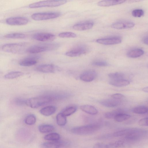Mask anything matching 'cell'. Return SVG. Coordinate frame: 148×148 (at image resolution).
I'll return each mask as SVG.
<instances>
[{
  "label": "cell",
  "instance_id": "obj_13",
  "mask_svg": "<svg viewBox=\"0 0 148 148\" xmlns=\"http://www.w3.org/2000/svg\"><path fill=\"white\" fill-rule=\"evenodd\" d=\"M94 23L91 21L81 22L74 24L73 27V29L78 31H84L92 28Z\"/></svg>",
  "mask_w": 148,
  "mask_h": 148
},
{
  "label": "cell",
  "instance_id": "obj_34",
  "mask_svg": "<svg viewBox=\"0 0 148 148\" xmlns=\"http://www.w3.org/2000/svg\"><path fill=\"white\" fill-rule=\"evenodd\" d=\"M36 121V118L35 116L33 114H30L26 117L25 122L27 125H31L35 124Z\"/></svg>",
  "mask_w": 148,
  "mask_h": 148
},
{
  "label": "cell",
  "instance_id": "obj_20",
  "mask_svg": "<svg viewBox=\"0 0 148 148\" xmlns=\"http://www.w3.org/2000/svg\"><path fill=\"white\" fill-rule=\"evenodd\" d=\"M80 109L83 112L91 115L97 114L98 112L94 106L90 105H85L80 107Z\"/></svg>",
  "mask_w": 148,
  "mask_h": 148
},
{
  "label": "cell",
  "instance_id": "obj_22",
  "mask_svg": "<svg viewBox=\"0 0 148 148\" xmlns=\"http://www.w3.org/2000/svg\"><path fill=\"white\" fill-rule=\"evenodd\" d=\"M56 110V107L53 106H49L44 107L40 111V113L45 116H49L54 114Z\"/></svg>",
  "mask_w": 148,
  "mask_h": 148
},
{
  "label": "cell",
  "instance_id": "obj_38",
  "mask_svg": "<svg viewBox=\"0 0 148 148\" xmlns=\"http://www.w3.org/2000/svg\"><path fill=\"white\" fill-rule=\"evenodd\" d=\"M26 100L21 97L15 98L14 101V103L17 106H21L26 105Z\"/></svg>",
  "mask_w": 148,
  "mask_h": 148
},
{
  "label": "cell",
  "instance_id": "obj_40",
  "mask_svg": "<svg viewBox=\"0 0 148 148\" xmlns=\"http://www.w3.org/2000/svg\"><path fill=\"white\" fill-rule=\"evenodd\" d=\"M138 123L140 126L147 127L148 126V118L142 119L138 121Z\"/></svg>",
  "mask_w": 148,
  "mask_h": 148
},
{
  "label": "cell",
  "instance_id": "obj_36",
  "mask_svg": "<svg viewBox=\"0 0 148 148\" xmlns=\"http://www.w3.org/2000/svg\"><path fill=\"white\" fill-rule=\"evenodd\" d=\"M58 36L62 38H74L77 36V35L72 32H66L60 33Z\"/></svg>",
  "mask_w": 148,
  "mask_h": 148
},
{
  "label": "cell",
  "instance_id": "obj_23",
  "mask_svg": "<svg viewBox=\"0 0 148 148\" xmlns=\"http://www.w3.org/2000/svg\"><path fill=\"white\" fill-rule=\"evenodd\" d=\"M144 53V51L140 48H136L129 51L127 53V56L131 58L139 57Z\"/></svg>",
  "mask_w": 148,
  "mask_h": 148
},
{
  "label": "cell",
  "instance_id": "obj_27",
  "mask_svg": "<svg viewBox=\"0 0 148 148\" xmlns=\"http://www.w3.org/2000/svg\"><path fill=\"white\" fill-rule=\"evenodd\" d=\"M56 120L58 125L60 126L64 125L67 122L66 116L63 115L62 113H59L57 115Z\"/></svg>",
  "mask_w": 148,
  "mask_h": 148
},
{
  "label": "cell",
  "instance_id": "obj_32",
  "mask_svg": "<svg viewBox=\"0 0 148 148\" xmlns=\"http://www.w3.org/2000/svg\"><path fill=\"white\" fill-rule=\"evenodd\" d=\"M77 108L75 106H71L66 108L62 112L65 116H68L74 113L77 110Z\"/></svg>",
  "mask_w": 148,
  "mask_h": 148
},
{
  "label": "cell",
  "instance_id": "obj_25",
  "mask_svg": "<svg viewBox=\"0 0 148 148\" xmlns=\"http://www.w3.org/2000/svg\"><path fill=\"white\" fill-rule=\"evenodd\" d=\"M108 148H119L126 145L125 142L122 139L107 144Z\"/></svg>",
  "mask_w": 148,
  "mask_h": 148
},
{
  "label": "cell",
  "instance_id": "obj_21",
  "mask_svg": "<svg viewBox=\"0 0 148 148\" xmlns=\"http://www.w3.org/2000/svg\"><path fill=\"white\" fill-rule=\"evenodd\" d=\"M109 84L114 86L120 87L127 86L130 84L129 81L124 79L116 80H110Z\"/></svg>",
  "mask_w": 148,
  "mask_h": 148
},
{
  "label": "cell",
  "instance_id": "obj_11",
  "mask_svg": "<svg viewBox=\"0 0 148 148\" xmlns=\"http://www.w3.org/2000/svg\"><path fill=\"white\" fill-rule=\"evenodd\" d=\"M97 43L105 45H111L118 44L122 41L121 39L118 36L98 39L96 40Z\"/></svg>",
  "mask_w": 148,
  "mask_h": 148
},
{
  "label": "cell",
  "instance_id": "obj_5",
  "mask_svg": "<svg viewBox=\"0 0 148 148\" xmlns=\"http://www.w3.org/2000/svg\"><path fill=\"white\" fill-rule=\"evenodd\" d=\"M25 43H9L3 46L2 50L4 51L12 53L19 54L27 51Z\"/></svg>",
  "mask_w": 148,
  "mask_h": 148
},
{
  "label": "cell",
  "instance_id": "obj_35",
  "mask_svg": "<svg viewBox=\"0 0 148 148\" xmlns=\"http://www.w3.org/2000/svg\"><path fill=\"white\" fill-rule=\"evenodd\" d=\"M124 75L121 73L115 72L110 73L108 74V77L110 80H116L124 79Z\"/></svg>",
  "mask_w": 148,
  "mask_h": 148
},
{
  "label": "cell",
  "instance_id": "obj_29",
  "mask_svg": "<svg viewBox=\"0 0 148 148\" xmlns=\"http://www.w3.org/2000/svg\"><path fill=\"white\" fill-rule=\"evenodd\" d=\"M123 111L121 109H117L106 113L104 115L105 117L108 119H114L117 114L123 113Z\"/></svg>",
  "mask_w": 148,
  "mask_h": 148
},
{
  "label": "cell",
  "instance_id": "obj_1",
  "mask_svg": "<svg viewBox=\"0 0 148 148\" xmlns=\"http://www.w3.org/2000/svg\"><path fill=\"white\" fill-rule=\"evenodd\" d=\"M147 131L144 129L138 128H127L126 134L122 139L126 144L134 143L139 141L145 136Z\"/></svg>",
  "mask_w": 148,
  "mask_h": 148
},
{
  "label": "cell",
  "instance_id": "obj_37",
  "mask_svg": "<svg viewBox=\"0 0 148 148\" xmlns=\"http://www.w3.org/2000/svg\"><path fill=\"white\" fill-rule=\"evenodd\" d=\"M132 16L135 17H140L144 14L143 10L140 9H137L133 10L132 12Z\"/></svg>",
  "mask_w": 148,
  "mask_h": 148
},
{
  "label": "cell",
  "instance_id": "obj_31",
  "mask_svg": "<svg viewBox=\"0 0 148 148\" xmlns=\"http://www.w3.org/2000/svg\"><path fill=\"white\" fill-rule=\"evenodd\" d=\"M148 109L145 106H140L134 108L132 110L133 112L137 114H143L148 112Z\"/></svg>",
  "mask_w": 148,
  "mask_h": 148
},
{
  "label": "cell",
  "instance_id": "obj_4",
  "mask_svg": "<svg viewBox=\"0 0 148 148\" xmlns=\"http://www.w3.org/2000/svg\"><path fill=\"white\" fill-rule=\"evenodd\" d=\"M53 98L49 96H40L26 100V105L32 108H36L50 102Z\"/></svg>",
  "mask_w": 148,
  "mask_h": 148
},
{
  "label": "cell",
  "instance_id": "obj_43",
  "mask_svg": "<svg viewBox=\"0 0 148 148\" xmlns=\"http://www.w3.org/2000/svg\"><path fill=\"white\" fill-rule=\"evenodd\" d=\"M143 42L146 45L148 44V37L147 36H146L144 37L142 40Z\"/></svg>",
  "mask_w": 148,
  "mask_h": 148
},
{
  "label": "cell",
  "instance_id": "obj_24",
  "mask_svg": "<svg viewBox=\"0 0 148 148\" xmlns=\"http://www.w3.org/2000/svg\"><path fill=\"white\" fill-rule=\"evenodd\" d=\"M39 131L42 133H47L53 131L55 130L54 127L49 124H42L40 125L38 127Z\"/></svg>",
  "mask_w": 148,
  "mask_h": 148
},
{
  "label": "cell",
  "instance_id": "obj_41",
  "mask_svg": "<svg viewBox=\"0 0 148 148\" xmlns=\"http://www.w3.org/2000/svg\"><path fill=\"white\" fill-rule=\"evenodd\" d=\"M93 148H108V147L107 144L99 142L95 144Z\"/></svg>",
  "mask_w": 148,
  "mask_h": 148
},
{
  "label": "cell",
  "instance_id": "obj_30",
  "mask_svg": "<svg viewBox=\"0 0 148 148\" xmlns=\"http://www.w3.org/2000/svg\"><path fill=\"white\" fill-rule=\"evenodd\" d=\"M60 135L56 133H51L45 135L44 138L45 140L51 141H56L59 140Z\"/></svg>",
  "mask_w": 148,
  "mask_h": 148
},
{
  "label": "cell",
  "instance_id": "obj_42",
  "mask_svg": "<svg viewBox=\"0 0 148 148\" xmlns=\"http://www.w3.org/2000/svg\"><path fill=\"white\" fill-rule=\"evenodd\" d=\"M111 97L113 99L120 100V99L124 97V95L121 94L116 93L112 95Z\"/></svg>",
  "mask_w": 148,
  "mask_h": 148
},
{
  "label": "cell",
  "instance_id": "obj_44",
  "mask_svg": "<svg viewBox=\"0 0 148 148\" xmlns=\"http://www.w3.org/2000/svg\"><path fill=\"white\" fill-rule=\"evenodd\" d=\"M143 90L146 92H148V87H145L143 88L142 89Z\"/></svg>",
  "mask_w": 148,
  "mask_h": 148
},
{
  "label": "cell",
  "instance_id": "obj_16",
  "mask_svg": "<svg viewBox=\"0 0 148 148\" xmlns=\"http://www.w3.org/2000/svg\"><path fill=\"white\" fill-rule=\"evenodd\" d=\"M56 67L52 64H45L39 65L36 68V70L43 73H53L56 71Z\"/></svg>",
  "mask_w": 148,
  "mask_h": 148
},
{
  "label": "cell",
  "instance_id": "obj_15",
  "mask_svg": "<svg viewBox=\"0 0 148 148\" xmlns=\"http://www.w3.org/2000/svg\"><path fill=\"white\" fill-rule=\"evenodd\" d=\"M39 57L37 56H31L25 58L20 61V65L24 66H29L36 64Z\"/></svg>",
  "mask_w": 148,
  "mask_h": 148
},
{
  "label": "cell",
  "instance_id": "obj_19",
  "mask_svg": "<svg viewBox=\"0 0 148 148\" xmlns=\"http://www.w3.org/2000/svg\"><path fill=\"white\" fill-rule=\"evenodd\" d=\"M125 1V0H102L99 1L97 5L100 6H110L121 4Z\"/></svg>",
  "mask_w": 148,
  "mask_h": 148
},
{
  "label": "cell",
  "instance_id": "obj_8",
  "mask_svg": "<svg viewBox=\"0 0 148 148\" xmlns=\"http://www.w3.org/2000/svg\"><path fill=\"white\" fill-rule=\"evenodd\" d=\"M88 51V48L85 45H79L70 49L66 52L65 54L69 57H76L86 53Z\"/></svg>",
  "mask_w": 148,
  "mask_h": 148
},
{
  "label": "cell",
  "instance_id": "obj_33",
  "mask_svg": "<svg viewBox=\"0 0 148 148\" xmlns=\"http://www.w3.org/2000/svg\"><path fill=\"white\" fill-rule=\"evenodd\" d=\"M4 37L6 38L13 39H23L25 38V34L21 33H12L6 35Z\"/></svg>",
  "mask_w": 148,
  "mask_h": 148
},
{
  "label": "cell",
  "instance_id": "obj_14",
  "mask_svg": "<svg viewBox=\"0 0 148 148\" xmlns=\"http://www.w3.org/2000/svg\"><path fill=\"white\" fill-rule=\"evenodd\" d=\"M97 75V73L95 71L88 70L84 72L80 75V79L84 82H89L94 80Z\"/></svg>",
  "mask_w": 148,
  "mask_h": 148
},
{
  "label": "cell",
  "instance_id": "obj_18",
  "mask_svg": "<svg viewBox=\"0 0 148 148\" xmlns=\"http://www.w3.org/2000/svg\"><path fill=\"white\" fill-rule=\"evenodd\" d=\"M121 103L120 100L113 98L104 99L100 101V103L102 106L109 108L116 106L119 105Z\"/></svg>",
  "mask_w": 148,
  "mask_h": 148
},
{
  "label": "cell",
  "instance_id": "obj_39",
  "mask_svg": "<svg viewBox=\"0 0 148 148\" xmlns=\"http://www.w3.org/2000/svg\"><path fill=\"white\" fill-rule=\"evenodd\" d=\"M94 66H106L108 65V64L103 61L97 60L93 62L92 63Z\"/></svg>",
  "mask_w": 148,
  "mask_h": 148
},
{
  "label": "cell",
  "instance_id": "obj_9",
  "mask_svg": "<svg viewBox=\"0 0 148 148\" xmlns=\"http://www.w3.org/2000/svg\"><path fill=\"white\" fill-rule=\"evenodd\" d=\"M28 21L29 20L27 18L21 16L10 17L6 21L7 24L11 25H25L27 24Z\"/></svg>",
  "mask_w": 148,
  "mask_h": 148
},
{
  "label": "cell",
  "instance_id": "obj_17",
  "mask_svg": "<svg viewBox=\"0 0 148 148\" xmlns=\"http://www.w3.org/2000/svg\"><path fill=\"white\" fill-rule=\"evenodd\" d=\"M67 144L60 141H51L42 143L41 145L42 148H63Z\"/></svg>",
  "mask_w": 148,
  "mask_h": 148
},
{
  "label": "cell",
  "instance_id": "obj_10",
  "mask_svg": "<svg viewBox=\"0 0 148 148\" xmlns=\"http://www.w3.org/2000/svg\"><path fill=\"white\" fill-rule=\"evenodd\" d=\"M56 37L55 35L53 34L45 32L36 33L33 36V38L35 40L42 42L52 41Z\"/></svg>",
  "mask_w": 148,
  "mask_h": 148
},
{
  "label": "cell",
  "instance_id": "obj_2",
  "mask_svg": "<svg viewBox=\"0 0 148 148\" xmlns=\"http://www.w3.org/2000/svg\"><path fill=\"white\" fill-rule=\"evenodd\" d=\"M101 126L97 123L91 124L84 126L74 127L71 130L74 134L86 135L93 134L100 129Z\"/></svg>",
  "mask_w": 148,
  "mask_h": 148
},
{
  "label": "cell",
  "instance_id": "obj_28",
  "mask_svg": "<svg viewBox=\"0 0 148 148\" xmlns=\"http://www.w3.org/2000/svg\"><path fill=\"white\" fill-rule=\"evenodd\" d=\"M23 74V73L21 71H12L5 75L4 77L7 79H12L22 76Z\"/></svg>",
  "mask_w": 148,
  "mask_h": 148
},
{
  "label": "cell",
  "instance_id": "obj_26",
  "mask_svg": "<svg viewBox=\"0 0 148 148\" xmlns=\"http://www.w3.org/2000/svg\"><path fill=\"white\" fill-rule=\"evenodd\" d=\"M131 117L130 115L124 113H121L116 115L114 117L115 121L119 122H121L125 121Z\"/></svg>",
  "mask_w": 148,
  "mask_h": 148
},
{
  "label": "cell",
  "instance_id": "obj_3",
  "mask_svg": "<svg viewBox=\"0 0 148 148\" xmlns=\"http://www.w3.org/2000/svg\"><path fill=\"white\" fill-rule=\"evenodd\" d=\"M59 46V45L56 43L35 45L28 48L26 52L32 54L39 53L56 50Z\"/></svg>",
  "mask_w": 148,
  "mask_h": 148
},
{
  "label": "cell",
  "instance_id": "obj_12",
  "mask_svg": "<svg viewBox=\"0 0 148 148\" xmlns=\"http://www.w3.org/2000/svg\"><path fill=\"white\" fill-rule=\"evenodd\" d=\"M135 25L134 22L127 21H119L115 22L111 25V27L117 29H125L132 28Z\"/></svg>",
  "mask_w": 148,
  "mask_h": 148
},
{
  "label": "cell",
  "instance_id": "obj_6",
  "mask_svg": "<svg viewBox=\"0 0 148 148\" xmlns=\"http://www.w3.org/2000/svg\"><path fill=\"white\" fill-rule=\"evenodd\" d=\"M66 0H50L40 1L30 4L29 7L31 8H35L45 7H56L65 4Z\"/></svg>",
  "mask_w": 148,
  "mask_h": 148
},
{
  "label": "cell",
  "instance_id": "obj_7",
  "mask_svg": "<svg viewBox=\"0 0 148 148\" xmlns=\"http://www.w3.org/2000/svg\"><path fill=\"white\" fill-rule=\"evenodd\" d=\"M60 15L61 14L58 12H39L33 14L31 17L34 20L42 21L56 18Z\"/></svg>",
  "mask_w": 148,
  "mask_h": 148
}]
</instances>
